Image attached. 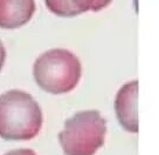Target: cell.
Masks as SVG:
<instances>
[{"mask_svg": "<svg viewBox=\"0 0 159 155\" xmlns=\"http://www.w3.org/2000/svg\"><path fill=\"white\" fill-rule=\"evenodd\" d=\"M42 126L39 104L24 90H11L0 95V138L25 141L34 139Z\"/></svg>", "mask_w": 159, "mask_h": 155, "instance_id": "obj_1", "label": "cell"}, {"mask_svg": "<svg viewBox=\"0 0 159 155\" xmlns=\"http://www.w3.org/2000/svg\"><path fill=\"white\" fill-rule=\"evenodd\" d=\"M82 66L79 58L67 50L47 51L35 60L34 80L41 90L52 94H65L79 84Z\"/></svg>", "mask_w": 159, "mask_h": 155, "instance_id": "obj_2", "label": "cell"}, {"mask_svg": "<svg viewBox=\"0 0 159 155\" xmlns=\"http://www.w3.org/2000/svg\"><path fill=\"white\" fill-rule=\"evenodd\" d=\"M107 121L98 110H82L66 120L59 141L66 155H94L104 145Z\"/></svg>", "mask_w": 159, "mask_h": 155, "instance_id": "obj_3", "label": "cell"}, {"mask_svg": "<svg viewBox=\"0 0 159 155\" xmlns=\"http://www.w3.org/2000/svg\"><path fill=\"white\" fill-rule=\"evenodd\" d=\"M137 99H138V81L134 80L125 84L116 95L115 112L120 126L128 132H138V114H137Z\"/></svg>", "mask_w": 159, "mask_h": 155, "instance_id": "obj_4", "label": "cell"}, {"mask_svg": "<svg viewBox=\"0 0 159 155\" xmlns=\"http://www.w3.org/2000/svg\"><path fill=\"white\" fill-rule=\"evenodd\" d=\"M34 12V0H0V27L19 28L32 19Z\"/></svg>", "mask_w": 159, "mask_h": 155, "instance_id": "obj_5", "label": "cell"}, {"mask_svg": "<svg viewBox=\"0 0 159 155\" xmlns=\"http://www.w3.org/2000/svg\"><path fill=\"white\" fill-rule=\"evenodd\" d=\"M112 0H45L47 8L59 17L71 18L88 11L98 12Z\"/></svg>", "mask_w": 159, "mask_h": 155, "instance_id": "obj_6", "label": "cell"}, {"mask_svg": "<svg viewBox=\"0 0 159 155\" xmlns=\"http://www.w3.org/2000/svg\"><path fill=\"white\" fill-rule=\"evenodd\" d=\"M4 155H36V153L33 149H30V148H20V149L11 150V152Z\"/></svg>", "mask_w": 159, "mask_h": 155, "instance_id": "obj_7", "label": "cell"}, {"mask_svg": "<svg viewBox=\"0 0 159 155\" xmlns=\"http://www.w3.org/2000/svg\"><path fill=\"white\" fill-rule=\"evenodd\" d=\"M5 60H6V50L4 45H2V42L0 41V70L2 68V66L5 64Z\"/></svg>", "mask_w": 159, "mask_h": 155, "instance_id": "obj_8", "label": "cell"}]
</instances>
